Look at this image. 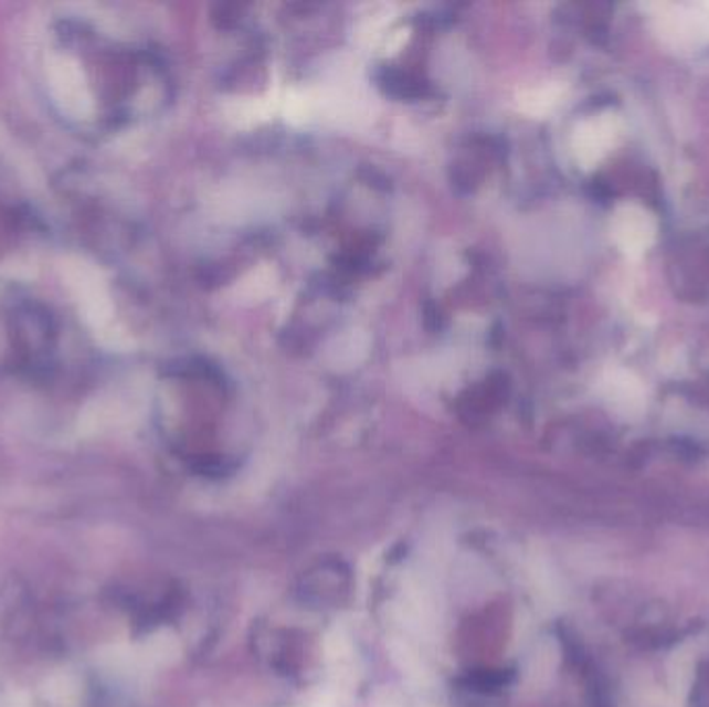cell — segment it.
Instances as JSON below:
<instances>
[{"mask_svg": "<svg viewBox=\"0 0 709 707\" xmlns=\"http://www.w3.org/2000/svg\"><path fill=\"white\" fill-rule=\"evenodd\" d=\"M609 399L614 404H618L625 411L639 409L643 403V388L639 380H635L628 371H612L609 380Z\"/></svg>", "mask_w": 709, "mask_h": 707, "instance_id": "cell-3", "label": "cell"}, {"mask_svg": "<svg viewBox=\"0 0 709 707\" xmlns=\"http://www.w3.org/2000/svg\"><path fill=\"white\" fill-rule=\"evenodd\" d=\"M656 233V219L642 203L625 202L616 208L612 217V236L628 260H639L654 245Z\"/></svg>", "mask_w": 709, "mask_h": 707, "instance_id": "cell-1", "label": "cell"}, {"mask_svg": "<svg viewBox=\"0 0 709 707\" xmlns=\"http://www.w3.org/2000/svg\"><path fill=\"white\" fill-rule=\"evenodd\" d=\"M621 137V118L612 113L585 120L574 134V154L583 167L597 165L616 146Z\"/></svg>", "mask_w": 709, "mask_h": 707, "instance_id": "cell-2", "label": "cell"}]
</instances>
